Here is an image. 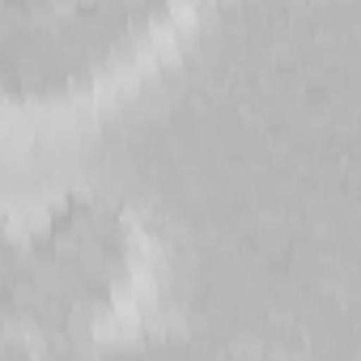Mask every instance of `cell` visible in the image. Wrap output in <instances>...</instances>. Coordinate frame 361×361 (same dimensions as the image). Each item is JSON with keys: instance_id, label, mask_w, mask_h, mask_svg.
<instances>
[{"instance_id": "cell-1", "label": "cell", "mask_w": 361, "mask_h": 361, "mask_svg": "<svg viewBox=\"0 0 361 361\" xmlns=\"http://www.w3.org/2000/svg\"><path fill=\"white\" fill-rule=\"evenodd\" d=\"M157 247L132 204L64 192L5 247V357H94L136 340Z\"/></svg>"}]
</instances>
